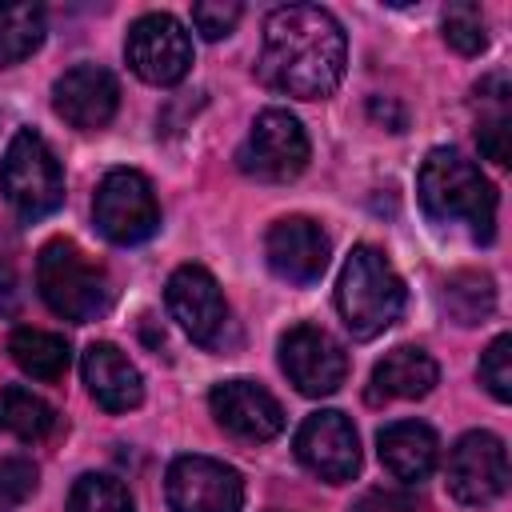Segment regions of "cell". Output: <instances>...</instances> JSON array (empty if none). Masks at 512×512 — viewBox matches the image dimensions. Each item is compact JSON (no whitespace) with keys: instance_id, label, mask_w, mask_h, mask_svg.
Segmentation results:
<instances>
[{"instance_id":"e0dca14e","label":"cell","mask_w":512,"mask_h":512,"mask_svg":"<svg viewBox=\"0 0 512 512\" xmlns=\"http://www.w3.org/2000/svg\"><path fill=\"white\" fill-rule=\"evenodd\" d=\"M80 372H84V384L92 392V400L104 408V412H128L144 400V376L140 368L108 340H96L84 348V360H80Z\"/></svg>"},{"instance_id":"8992f818","label":"cell","mask_w":512,"mask_h":512,"mask_svg":"<svg viewBox=\"0 0 512 512\" xmlns=\"http://www.w3.org/2000/svg\"><path fill=\"white\" fill-rule=\"evenodd\" d=\"M308 164V136L300 120L284 108H264L252 120V132L236 148V168L260 184H288Z\"/></svg>"},{"instance_id":"4dcf8cb0","label":"cell","mask_w":512,"mask_h":512,"mask_svg":"<svg viewBox=\"0 0 512 512\" xmlns=\"http://www.w3.org/2000/svg\"><path fill=\"white\" fill-rule=\"evenodd\" d=\"M368 112H372L376 120H384V116H392V128H396V132L404 128V112H400V108H396L392 100H380V96H376V100L368 104Z\"/></svg>"},{"instance_id":"ffe728a7","label":"cell","mask_w":512,"mask_h":512,"mask_svg":"<svg viewBox=\"0 0 512 512\" xmlns=\"http://www.w3.org/2000/svg\"><path fill=\"white\" fill-rule=\"evenodd\" d=\"M476 96H480V104L488 108L484 116H480V128H476V144H480V152L492 160V164H500V168H508L512 164V120H508V76L504 72H492L488 80H480L476 84Z\"/></svg>"},{"instance_id":"2e32d148","label":"cell","mask_w":512,"mask_h":512,"mask_svg":"<svg viewBox=\"0 0 512 512\" xmlns=\"http://www.w3.org/2000/svg\"><path fill=\"white\" fill-rule=\"evenodd\" d=\"M268 268L288 284H316L328 268V236L308 216H284L264 236Z\"/></svg>"},{"instance_id":"603a6c76","label":"cell","mask_w":512,"mask_h":512,"mask_svg":"<svg viewBox=\"0 0 512 512\" xmlns=\"http://www.w3.org/2000/svg\"><path fill=\"white\" fill-rule=\"evenodd\" d=\"M56 424H60V416L44 396H36L20 384L0 388V428L4 432L36 444V440H48L56 432Z\"/></svg>"},{"instance_id":"5b68a950","label":"cell","mask_w":512,"mask_h":512,"mask_svg":"<svg viewBox=\"0 0 512 512\" xmlns=\"http://www.w3.org/2000/svg\"><path fill=\"white\" fill-rule=\"evenodd\" d=\"M0 192L20 220H44L64 204V168L36 128H20L0 160Z\"/></svg>"},{"instance_id":"ba28073f","label":"cell","mask_w":512,"mask_h":512,"mask_svg":"<svg viewBox=\"0 0 512 512\" xmlns=\"http://www.w3.org/2000/svg\"><path fill=\"white\" fill-rule=\"evenodd\" d=\"M124 60L144 84H156V88L180 84L192 68V36L176 16L144 12L140 20H132L124 36Z\"/></svg>"},{"instance_id":"f1b7e54d","label":"cell","mask_w":512,"mask_h":512,"mask_svg":"<svg viewBox=\"0 0 512 512\" xmlns=\"http://www.w3.org/2000/svg\"><path fill=\"white\" fill-rule=\"evenodd\" d=\"M240 4L236 0H200L192 4V24L204 40H224L236 24H240Z\"/></svg>"},{"instance_id":"277c9868","label":"cell","mask_w":512,"mask_h":512,"mask_svg":"<svg viewBox=\"0 0 512 512\" xmlns=\"http://www.w3.org/2000/svg\"><path fill=\"white\" fill-rule=\"evenodd\" d=\"M36 288H40V300L72 324H88V320L104 316L108 304H112L108 272L76 240H64V236H56L40 248Z\"/></svg>"},{"instance_id":"9c48e42d","label":"cell","mask_w":512,"mask_h":512,"mask_svg":"<svg viewBox=\"0 0 512 512\" xmlns=\"http://www.w3.org/2000/svg\"><path fill=\"white\" fill-rule=\"evenodd\" d=\"M172 512H240L244 480L232 464L212 456H176L164 476Z\"/></svg>"},{"instance_id":"6da1fadb","label":"cell","mask_w":512,"mask_h":512,"mask_svg":"<svg viewBox=\"0 0 512 512\" xmlns=\"http://www.w3.org/2000/svg\"><path fill=\"white\" fill-rule=\"evenodd\" d=\"M344 64H348V40L328 8L284 4L268 12L260 60H256V72L268 88L300 100H324L344 80Z\"/></svg>"},{"instance_id":"7402d4cb","label":"cell","mask_w":512,"mask_h":512,"mask_svg":"<svg viewBox=\"0 0 512 512\" xmlns=\"http://www.w3.org/2000/svg\"><path fill=\"white\" fill-rule=\"evenodd\" d=\"M440 308H444L448 320H456L460 328L484 324V320L496 312V284H492V276H488V272H476V268L452 272V276L444 280Z\"/></svg>"},{"instance_id":"5bb4252c","label":"cell","mask_w":512,"mask_h":512,"mask_svg":"<svg viewBox=\"0 0 512 512\" xmlns=\"http://www.w3.org/2000/svg\"><path fill=\"white\" fill-rule=\"evenodd\" d=\"M208 408L216 416V424L248 444H264L272 436H280L284 428V408L280 400L256 384V380H224L208 392Z\"/></svg>"},{"instance_id":"44dd1931","label":"cell","mask_w":512,"mask_h":512,"mask_svg":"<svg viewBox=\"0 0 512 512\" xmlns=\"http://www.w3.org/2000/svg\"><path fill=\"white\" fill-rule=\"evenodd\" d=\"M8 352H12L16 368L28 372L32 380H60L72 360L68 340L56 332H44V328H16L8 336Z\"/></svg>"},{"instance_id":"7a4b0ae2","label":"cell","mask_w":512,"mask_h":512,"mask_svg":"<svg viewBox=\"0 0 512 512\" xmlns=\"http://www.w3.org/2000/svg\"><path fill=\"white\" fill-rule=\"evenodd\" d=\"M416 196L428 220L468 224L476 244L496 236V188L456 148H432L416 176Z\"/></svg>"},{"instance_id":"3957f363","label":"cell","mask_w":512,"mask_h":512,"mask_svg":"<svg viewBox=\"0 0 512 512\" xmlns=\"http://www.w3.org/2000/svg\"><path fill=\"white\" fill-rule=\"evenodd\" d=\"M336 308H340L344 328L356 340H372L396 324L404 308V280L380 248L356 244L348 252L340 280H336Z\"/></svg>"},{"instance_id":"d4e9b609","label":"cell","mask_w":512,"mask_h":512,"mask_svg":"<svg viewBox=\"0 0 512 512\" xmlns=\"http://www.w3.org/2000/svg\"><path fill=\"white\" fill-rule=\"evenodd\" d=\"M68 512H132V496L116 476L84 472L68 492Z\"/></svg>"},{"instance_id":"d6986e66","label":"cell","mask_w":512,"mask_h":512,"mask_svg":"<svg viewBox=\"0 0 512 512\" xmlns=\"http://www.w3.org/2000/svg\"><path fill=\"white\" fill-rule=\"evenodd\" d=\"M376 448H380V464L404 480V484H416L424 480L432 468H436V456H440V440L428 424L420 420H392L380 428L376 436Z\"/></svg>"},{"instance_id":"8fae6325","label":"cell","mask_w":512,"mask_h":512,"mask_svg":"<svg viewBox=\"0 0 512 512\" xmlns=\"http://www.w3.org/2000/svg\"><path fill=\"white\" fill-rule=\"evenodd\" d=\"M448 492L468 504V508H484L492 500L504 496L508 488V452L504 440L492 432H464L452 448H448V468H444Z\"/></svg>"},{"instance_id":"9a60e30c","label":"cell","mask_w":512,"mask_h":512,"mask_svg":"<svg viewBox=\"0 0 512 512\" xmlns=\"http://www.w3.org/2000/svg\"><path fill=\"white\" fill-rule=\"evenodd\" d=\"M120 84L100 64H76L52 84V108L56 116L76 132H96L116 116Z\"/></svg>"},{"instance_id":"83f0119b","label":"cell","mask_w":512,"mask_h":512,"mask_svg":"<svg viewBox=\"0 0 512 512\" xmlns=\"http://www.w3.org/2000/svg\"><path fill=\"white\" fill-rule=\"evenodd\" d=\"M480 384L496 400H512V336H496L480 356Z\"/></svg>"},{"instance_id":"4fadbf2b","label":"cell","mask_w":512,"mask_h":512,"mask_svg":"<svg viewBox=\"0 0 512 512\" xmlns=\"http://www.w3.org/2000/svg\"><path fill=\"white\" fill-rule=\"evenodd\" d=\"M296 460L328 484L352 480L360 472V440L352 420L336 408L312 412L296 432Z\"/></svg>"},{"instance_id":"30bf717a","label":"cell","mask_w":512,"mask_h":512,"mask_svg":"<svg viewBox=\"0 0 512 512\" xmlns=\"http://www.w3.org/2000/svg\"><path fill=\"white\" fill-rule=\"evenodd\" d=\"M164 300L172 320L204 348H224V332H228V300L216 284V276L200 264H180L168 284H164Z\"/></svg>"},{"instance_id":"f546056e","label":"cell","mask_w":512,"mask_h":512,"mask_svg":"<svg viewBox=\"0 0 512 512\" xmlns=\"http://www.w3.org/2000/svg\"><path fill=\"white\" fill-rule=\"evenodd\" d=\"M352 512H416V500L400 488H372L352 504Z\"/></svg>"},{"instance_id":"ac0fdd59","label":"cell","mask_w":512,"mask_h":512,"mask_svg":"<svg viewBox=\"0 0 512 512\" xmlns=\"http://www.w3.org/2000/svg\"><path fill=\"white\" fill-rule=\"evenodd\" d=\"M440 368L424 348L400 344L392 348L384 360H376L372 380H368V400L384 404V400H420L436 388Z\"/></svg>"},{"instance_id":"484cf974","label":"cell","mask_w":512,"mask_h":512,"mask_svg":"<svg viewBox=\"0 0 512 512\" xmlns=\"http://www.w3.org/2000/svg\"><path fill=\"white\" fill-rule=\"evenodd\" d=\"M440 28H444V40L460 56H476V52L488 48V24H484V12L476 4H464V0L460 4H448Z\"/></svg>"},{"instance_id":"52a82bcc","label":"cell","mask_w":512,"mask_h":512,"mask_svg":"<svg viewBox=\"0 0 512 512\" xmlns=\"http://www.w3.org/2000/svg\"><path fill=\"white\" fill-rule=\"evenodd\" d=\"M92 220L104 240L112 244H140L160 228V204L136 168H116L100 180L96 200H92Z\"/></svg>"},{"instance_id":"7c38bea8","label":"cell","mask_w":512,"mask_h":512,"mask_svg":"<svg viewBox=\"0 0 512 512\" xmlns=\"http://www.w3.org/2000/svg\"><path fill=\"white\" fill-rule=\"evenodd\" d=\"M280 368L304 396H332L348 376V356L324 328L296 324L280 336Z\"/></svg>"},{"instance_id":"4316f807","label":"cell","mask_w":512,"mask_h":512,"mask_svg":"<svg viewBox=\"0 0 512 512\" xmlns=\"http://www.w3.org/2000/svg\"><path fill=\"white\" fill-rule=\"evenodd\" d=\"M40 484V472L28 456H4L0 460V512H16Z\"/></svg>"},{"instance_id":"cb8c5ba5","label":"cell","mask_w":512,"mask_h":512,"mask_svg":"<svg viewBox=\"0 0 512 512\" xmlns=\"http://www.w3.org/2000/svg\"><path fill=\"white\" fill-rule=\"evenodd\" d=\"M48 32V16L40 4H0V68L28 60Z\"/></svg>"}]
</instances>
